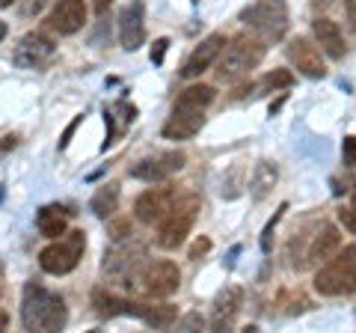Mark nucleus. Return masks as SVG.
Instances as JSON below:
<instances>
[{"label": "nucleus", "instance_id": "f257e3e1", "mask_svg": "<svg viewBox=\"0 0 356 333\" xmlns=\"http://www.w3.org/2000/svg\"><path fill=\"white\" fill-rule=\"evenodd\" d=\"M69 321V309L60 295L48 292L42 283L30 280L21 295V325L24 330H42V333H54L63 330Z\"/></svg>", "mask_w": 356, "mask_h": 333}, {"label": "nucleus", "instance_id": "f03ea898", "mask_svg": "<svg viewBox=\"0 0 356 333\" xmlns=\"http://www.w3.org/2000/svg\"><path fill=\"white\" fill-rule=\"evenodd\" d=\"M92 307L102 318H116V316H134L140 321H146L149 327H170L178 318V309L172 304H137V301H125V297H116L104 292V288H95L92 292Z\"/></svg>", "mask_w": 356, "mask_h": 333}, {"label": "nucleus", "instance_id": "7ed1b4c3", "mask_svg": "<svg viewBox=\"0 0 356 333\" xmlns=\"http://www.w3.org/2000/svg\"><path fill=\"white\" fill-rule=\"evenodd\" d=\"M315 292L324 297H344L356 292V244L339 247V253L321 265L315 274Z\"/></svg>", "mask_w": 356, "mask_h": 333}, {"label": "nucleus", "instance_id": "20e7f679", "mask_svg": "<svg viewBox=\"0 0 356 333\" xmlns=\"http://www.w3.org/2000/svg\"><path fill=\"white\" fill-rule=\"evenodd\" d=\"M264 60V39L259 36H238L229 42V48H222L220 54V65H217V77L220 81L235 84L243 75H250L255 65Z\"/></svg>", "mask_w": 356, "mask_h": 333}, {"label": "nucleus", "instance_id": "39448f33", "mask_svg": "<svg viewBox=\"0 0 356 333\" xmlns=\"http://www.w3.org/2000/svg\"><path fill=\"white\" fill-rule=\"evenodd\" d=\"M143 268H146V247L137 241L113 244V247L104 253L102 271H104L107 280H113L116 286H125V288L137 286Z\"/></svg>", "mask_w": 356, "mask_h": 333}, {"label": "nucleus", "instance_id": "423d86ee", "mask_svg": "<svg viewBox=\"0 0 356 333\" xmlns=\"http://www.w3.org/2000/svg\"><path fill=\"white\" fill-rule=\"evenodd\" d=\"M241 21L250 30H255L259 39L280 42L288 33V6L285 0H255L252 6L241 13Z\"/></svg>", "mask_w": 356, "mask_h": 333}, {"label": "nucleus", "instance_id": "0eeeda50", "mask_svg": "<svg viewBox=\"0 0 356 333\" xmlns=\"http://www.w3.org/2000/svg\"><path fill=\"white\" fill-rule=\"evenodd\" d=\"M83 250H86V232L72 229V232H65L60 241L48 244V247L39 253V265L44 274H54V277L72 274L77 268V262L83 259Z\"/></svg>", "mask_w": 356, "mask_h": 333}, {"label": "nucleus", "instance_id": "6e6552de", "mask_svg": "<svg viewBox=\"0 0 356 333\" xmlns=\"http://www.w3.org/2000/svg\"><path fill=\"white\" fill-rule=\"evenodd\" d=\"M196 212H199V199L196 196L175 199L172 212L158 224V247L161 250H178V247H181L184 238L191 235Z\"/></svg>", "mask_w": 356, "mask_h": 333}, {"label": "nucleus", "instance_id": "1a4fd4ad", "mask_svg": "<svg viewBox=\"0 0 356 333\" xmlns=\"http://www.w3.org/2000/svg\"><path fill=\"white\" fill-rule=\"evenodd\" d=\"M181 286V271L172 259H154L146 262V268L140 274V288L149 297H170Z\"/></svg>", "mask_w": 356, "mask_h": 333}, {"label": "nucleus", "instance_id": "9d476101", "mask_svg": "<svg viewBox=\"0 0 356 333\" xmlns=\"http://www.w3.org/2000/svg\"><path fill=\"white\" fill-rule=\"evenodd\" d=\"M184 152H163V155H152V158H143L131 166V179L140 182H166L170 176H175L184 166Z\"/></svg>", "mask_w": 356, "mask_h": 333}, {"label": "nucleus", "instance_id": "9b49d317", "mask_svg": "<svg viewBox=\"0 0 356 333\" xmlns=\"http://www.w3.org/2000/svg\"><path fill=\"white\" fill-rule=\"evenodd\" d=\"M172 206H175V191L172 187H149V191H143L137 196V203H134V215H137L140 224L154 226L172 212Z\"/></svg>", "mask_w": 356, "mask_h": 333}, {"label": "nucleus", "instance_id": "f8f14e48", "mask_svg": "<svg viewBox=\"0 0 356 333\" xmlns=\"http://www.w3.org/2000/svg\"><path fill=\"white\" fill-rule=\"evenodd\" d=\"M285 57L291 60V65L306 75V77H324L327 75V65H324V57H321V48L315 45L312 39L306 36H297L285 45Z\"/></svg>", "mask_w": 356, "mask_h": 333}, {"label": "nucleus", "instance_id": "ddd939ff", "mask_svg": "<svg viewBox=\"0 0 356 333\" xmlns=\"http://www.w3.org/2000/svg\"><path fill=\"white\" fill-rule=\"evenodd\" d=\"M205 125V110L202 107H187V104H172V116L163 125L166 140H191L199 134Z\"/></svg>", "mask_w": 356, "mask_h": 333}, {"label": "nucleus", "instance_id": "4468645a", "mask_svg": "<svg viewBox=\"0 0 356 333\" xmlns=\"http://www.w3.org/2000/svg\"><path fill=\"white\" fill-rule=\"evenodd\" d=\"M119 39L125 51H137L146 42V6L143 0H131L119 15Z\"/></svg>", "mask_w": 356, "mask_h": 333}, {"label": "nucleus", "instance_id": "2eb2a0df", "mask_svg": "<svg viewBox=\"0 0 356 333\" xmlns=\"http://www.w3.org/2000/svg\"><path fill=\"white\" fill-rule=\"evenodd\" d=\"M222 48H226V36H222V33H211V36H205L193 48L191 57H187V63L181 65V77H199L202 72H208L211 65L220 60Z\"/></svg>", "mask_w": 356, "mask_h": 333}, {"label": "nucleus", "instance_id": "dca6fc26", "mask_svg": "<svg viewBox=\"0 0 356 333\" xmlns=\"http://www.w3.org/2000/svg\"><path fill=\"white\" fill-rule=\"evenodd\" d=\"M51 57H54V42L48 36H42V33H27L15 45V54H13L15 65H21V69H39V65H44Z\"/></svg>", "mask_w": 356, "mask_h": 333}, {"label": "nucleus", "instance_id": "f3484780", "mask_svg": "<svg viewBox=\"0 0 356 333\" xmlns=\"http://www.w3.org/2000/svg\"><path fill=\"white\" fill-rule=\"evenodd\" d=\"M339 247H341L339 229L332 226V224H321V229L309 241V250H306L303 265H306V268H309V265H324L332 256V253H339Z\"/></svg>", "mask_w": 356, "mask_h": 333}, {"label": "nucleus", "instance_id": "a211bd4d", "mask_svg": "<svg viewBox=\"0 0 356 333\" xmlns=\"http://www.w3.org/2000/svg\"><path fill=\"white\" fill-rule=\"evenodd\" d=\"M86 24V3L83 0H60L51 13V27L60 36H72Z\"/></svg>", "mask_w": 356, "mask_h": 333}, {"label": "nucleus", "instance_id": "6ab92c4d", "mask_svg": "<svg viewBox=\"0 0 356 333\" xmlns=\"http://www.w3.org/2000/svg\"><path fill=\"white\" fill-rule=\"evenodd\" d=\"M241 301H243V292L238 286L220 288L217 297H214V309H211V327H214V330H226L232 321H235L238 309H241Z\"/></svg>", "mask_w": 356, "mask_h": 333}, {"label": "nucleus", "instance_id": "aec40b11", "mask_svg": "<svg viewBox=\"0 0 356 333\" xmlns=\"http://www.w3.org/2000/svg\"><path fill=\"white\" fill-rule=\"evenodd\" d=\"M312 30H315V39H318V45H321V51H324L327 57H332V60L344 57V36H341V30L336 27V21L315 18Z\"/></svg>", "mask_w": 356, "mask_h": 333}, {"label": "nucleus", "instance_id": "412c9836", "mask_svg": "<svg viewBox=\"0 0 356 333\" xmlns=\"http://www.w3.org/2000/svg\"><path fill=\"white\" fill-rule=\"evenodd\" d=\"M69 217H72V212L65 206H44L36 217V226L44 238H60V235H65V229H69Z\"/></svg>", "mask_w": 356, "mask_h": 333}, {"label": "nucleus", "instance_id": "4be33fe9", "mask_svg": "<svg viewBox=\"0 0 356 333\" xmlns=\"http://www.w3.org/2000/svg\"><path fill=\"white\" fill-rule=\"evenodd\" d=\"M276 179H280V170H276L273 161H259V164H255L252 179H250V194H252L255 203H261V199L273 191Z\"/></svg>", "mask_w": 356, "mask_h": 333}, {"label": "nucleus", "instance_id": "5701e85b", "mask_svg": "<svg viewBox=\"0 0 356 333\" xmlns=\"http://www.w3.org/2000/svg\"><path fill=\"white\" fill-rule=\"evenodd\" d=\"M89 208H92V215L98 217H110L119 208V185L116 182H107L95 191V196L89 199Z\"/></svg>", "mask_w": 356, "mask_h": 333}, {"label": "nucleus", "instance_id": "b1692460", "mask_svg": "<svg viewBox=\"0 0 356 333\" xmlns=\"http://www.w3.org/2000/svg\"><path fill=\"white\" fill-rule=\"evenodd\" d=\"M217 98V90L214 86H208V84H193V86H187V90L175 98V104H187V107H208L211 102Z\"/></svg>", "mask_w": 356, "mask_h": 333}, {"label": "nucleus", "instance_id": "393cba45", "mask_svg": "<svg viewBox=\"0 0 356 333\" xmlns=\"http://www.w3.org/2000/svg\"><path fill=\"white\" fill-rule=\"evenodd\" d=\"M294 84V75L291 72H285V69H276L270 75H264L259 84H252L250 90L259 95V93H273V90H285V86H291Z\"/></svg>", "mask_w": 356, "mask_h": 333}, {"label": "nucleus", "instance_id": "a878e982", "mask_svg": "<svg viewBox=\"0 0 356 333\" xmlns=\"http://www.w3.org/2000/svg\"><path fill=\"white\" fill-rule=\"evenodd\" d=\"M285 212H288V203H282V206H280V212H276L270 220H267L264 235H261V250H264V253H270V250H273V229H276V224L282 220V215H285Z\"/></svg>", "mask_w": 356, "mask_h": 333}, {"label": "nucleus", "instance_id": "bb28decb", "mask_svg": "<svg viewBox=\"0 0 356 333\" xmlns=\"http://www.w3.org/2000/svg\"><path fill=\"white\" fill-rule=\"evenodd\" d=\"M339 224L356 235V194H353V203L350 206H341L339 208Z\"/></svg>", "mask_w": 356, "mask_h": 333}, {"label": "nucleus", "instance_id": "cd10ccee", "mask_svg": "<svg viewBox=\"0 0 356 333\" xmlns=\"http://www.w3.org/2000/svg\"><path fill=\"white\" fill-rule=\"evenodd\" d=\"M341 158H344V164H348L350 170H356V137H344V143H341Z\"/></svg>", "mask_w": 356, "mask_h": 333}, {"label": "nucleus", "instance_id": "c85d7f7f", "mask_svg": "<svg viewBox=\"0 0 356 333\" xmlns=\"http://www.w3.org/2000/svg\"><path fill=\"white\" fill-rule=\"evenodd\" d=\"M208 250H211V238L199 235V238L193 241V247H191V253H187V256H191V259H199V256H205Z\"/></svg>", "mask_w": 356, "mask_h": 333}, {"label": "nucleus", "instance_id": "c756f323", "mask_svg": "<svg viewBox=\"0 0 356 333\" xmlns=\"http://www.w3.org/2000/svg\"><path fill=\"white\" fill-rule=\"evenodd\" d=\"M166 48H170V39H158V42H154V48H152V63H154V65L163 63Z\"/></svg>", "mask_w": 356, "mask_h": 333}, {"label": "nucleus", "instance_id": "7c9ffc66", "mask_svg": "<svg viewBox=\"0 0 356 333\" xmlns=\"http://www.w3.org/2000/svg\"><path fill=\"white\" fill-rule=\"evenodd\" d=\"M178 327H181V330H191V327H205V318H202V316H187V318L178 321Z\"/></svg>", "mask_w": 356, "mask_h": 333}, {"label": "nucleus", "instance_id": "2f4dec72", "mask_svg": "<svg viewBox=\"0 0 356 333\" xmlns=\"http://www.w3.org/2000/svg\"><path fill=\"white\" fill-rule=\"evenodd\" d=\"M77 122H81V116H77V119L72 122V125H69V128H65V134H63V140H60V149H65V146H69V137L74 134V128H77Z\"/></svg>", "mask_w": 356, "mask_h": 333}, {"label": "nucleus", "instance_id": "473e14b6", "mask_svg": "<svg viewBox=\"0 0 356 333\" xmlns=\"http://www.w3.org/2000/svg\"><path fill=\"white\" fill-rule=\"evenodd\" d=\"M44 6H48V0H30L27 13H30V15H39V13H42V9H44Z\"/></svg>", "mask_w": 356, "mask_h": 333}, {"label": "nucleus", "instance_id": "72a5a7b5", "mask_svg": "<svg viewBox=\"0 0 356 333\" xmlns=\"http://www.w3.org/2000/svg\"><path fill=\"white\" fill-rule=\"evenodd\" d=\"M110 3H113V0H92V6H95V13H98V15H104L107 9H110Z\"/></svg>", "mask_w": 356, "mask_h": 333}, {"label": "nucleus", "instance_id": "f704fd0d", "mask_svg": "<svg viewBox=\"0 0 356 333\" xmlns=\"http://www.w3.org/2000/svg\"><path fill=\"white\" fill-rule=\"evenodd\" d=\"M348 18H350V24H353V30H356V0H348Z\"/></svg>", "mask_w": 356, "mask_h": 333}, {"label": "nucleus", "instance_id": "c9c22d12", "mask_svg": "<svg viewBox=\"0 0 356 333\" xmlns=\"http://www.w3.org/2000/svg\"><path fill=\"white\" fill-rule=\"evenodd\" d=\"M6 33H9V27H6V21H0V42L6 39Z\"/></svg>", "mask_w": 356, "mask_h": 333}, {"label": "nucleus", "instance_id": "e433bc0d", "mask_svg": "<svg viewBox=\"0 0 356 333\" xmlns=\"http://www.w3.org/2000/svg\"><path fill=\"white\" fill-rule=\"evenodd\" d=\"M15 3V0H0V6H13Z\"/></svg>", "mask_w": 356, "mask_h": 333}, {"label": "nucleus", "instance_id": "4c0bfd02", "mask_svg": "<svg viewBox=\"0 0 356 333\" xmlns=\"http://www.w3.org/2000/svg\"><path fill=\"white\" fill-rule=\"evenodd\" d=\"M6 327V316H0V330H3Z\"/></svg>", "mask_w": 356, "mask_h": 333}]
</instances>
